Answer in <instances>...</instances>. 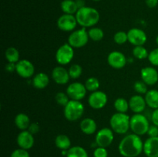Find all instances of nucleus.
Here are the masks:
<instances>
[{
  "mask_svg": "<svg viewBox=\"0 0 158 157\" xmlns=\"http://www.w3.org/2000/svg\"><path fill=\"white\" fill-rule=\"evenodd\" d=\"M119 152L123 157H137L143 152V143L140 135L129 134L123 137L118 146Z\"/></svg>",
  "mask_w": 158,
  "mask_h": 157,
  "instance_id": "obj_1",
  "label": "nucleus"
},
{
  "mask_svg": "<svg viewBox=\"0 0 158 157\" xmlns=\"http://www.w3.org/2000/svg\"><path fill=\"white\" fill-rule=\"evenodd\" d=\"M77 23L82 28H92L100 21V13L96 9L89 6L79 9L75 14Z\"/></svg>",
  "mask_w": 158,
  "mask_h": 157,
  "instance_id": "obj_2",
  "label": "nucleus"
},
{
  "mask_svg": "<svg viewBox=\"0 0 158 157\" xmlns=\"http://www.w3.org/2000/svg\"><path fill=\"white\" fill-rule=\"evenodd\" d=\"M130 120H131V118L126 113L116 112L111 116L110 125L114 132L119 135H123V134H126L131 129Z\"/></svg>",
  "mask_w": 158,
  "mask_h": 157,
  "instance_id": "obj_3",
  "label": "nucleus"
},
{
  "mask_svg": "<svg viewBox=\"0 0 158 157\" xmlns=\"http://www.w3.org/2000/svg\"><path fill=\"white\" fill-rule=\"evenodd\" d=\"M148 118L141 113H135L131 117L130 128L133 133L137 135H143L148 133L150 128Z\"/></svg>",
  "mask_w": 158,
  "mask_h": 157,
  "instance_id": "obj_4",
  "label": "nucleus"
},
{
  "mask_svg": "<svg viewBox=\"0 0 158 157\" xmlns=\"http://www.w3.org/2000/svg\"><path fill=\"white\" fill-rule=\"evenodd\" d=\"M84 106L80 101L69 100L63 109L64 116L68 121L74 122L80 119L84 113Z\"/></svg>",
  "mask_w": 158,
  "mask_h": 157,
  "instance_id": "obj_5",
  "label": "nucleus"
},
{
  "mask_svg": "<svg viewBox=\"0 0 158 157\" xmlns=\"http://www.w3.org/2000/svg\"><path fill=\"white\" fill-rule=\"evenodd\" d=\"M89 35L86 28H81L73 31L68 37V43L73 49L82 48L87 44L89 41Z\"/></svg>",
  "mask_w": 158,
  "mask_h": 157,
  "instance_id": "obj_6",
  "label": "nucleus"
},
{
  "mask_svg": "<svg viewBox=\"0 0 158 157\" xmlns=\"http://www.w3.org/2000/svg\"><path fill=\"white\" fill-rule=\"evenodd\" d=\"M74 57V49L69 44L65 43L59 47L56 52V60L60 66L68 65Z\"/></svg>",
  "mask_w": 158,
  "mask_h": 157,
  "instance_id": "obj_7",
  "label": "nucleus"
},
{
  "mask_svg": "<svg viewBox=\"0 0 158 157\" xmlns=\"http://www.w3.org/2000/svg\"><path fill=\"white\" fill-rule=\"evenodd\" d=\"M114 139V131L110 128H102L97 132L95 137V143L97 146L107 148L110 146Z\"/></svg>",
  "mask_w": 158,
  "mask_h": 157,
  "instance_id": "obj_8",
  "label": "nucleus"
},
{
  "mask_svg": "<svg viewBox=\"0 0 158 157\" xmlns=\"http://www.w3.org/2000/svg\"><path fill=\"white\" fill-rule=\"evenodd\" d=\"M86 89L84 84L79 82H74L68 86L66 89V93L69 99L72 100L81 101L86 95Z\"/></svg>",
  "mask_w": 158,
  "mask_h": 157,
  "instance_id": "obj_9",
  "label": "nucleus"
},
{
  "mask_svg": "<svg viewBox=\"0 0 158 157\" xmlns=\"http://www.w3.org/2000/svg\"><path fill=\"white\" fill-rule=\"evenodd\" d=\"M77 24V18L74 15L63 14L57 20V27L63 32H73Z\"/></svg>",
  "mask_w": 158,
  "mask_h": 157,
  "instance_id": "obj_10",
  "label": "nucleus"
},
{
  "mask_svg": "<svg viewBox=\"0 0 158 157\" xmlns=\"http://www.w3.org/2000/svg\"><path fill=\"white\" fill-rule=\"evenodd\" d=\"M108 101L107 95L103 91H95L91 92L88 98L89 106L94 109H103Z\"/></svg>",
  "mask_w": 158,
  "mask_h": 157,
  "instance_id": "obj_11",
  "label": "nucleus"
},
{
  "mask_svg": "<svg viewBox=\"0 0 158 157\" xmlns=\"http://www.w3.org/2000/svg\"><path fill=\"white\" fill-rule=\"evenodd\" d=\"M15 72L22 78H29L34 75L35 67L29 60L22 59L15 64Z\"/></svg>",
  "mask_w": 158,
  "mask_h": 157,
  "instance_id": "obj_12",
  "label": "nucleus"
},
{
  "mask_svg": "<svg viewBox=\"0 0 158 157\" xmlns=\"http://www.w3.org/2000/svg\"><path fill=\"white\" fill-rule=\"evenodd\" d=\"M128 42L134 46H143L148 40L145 32L139 28H132L127 32Z\"/></svg>",
  "mask_w": 158,
  "mask_h": 157,
  "instance_id": "obj_13",
  "label": "nucleus"
},
{
  "mask_svg": "<svg viewBox=\"0 0 158 157\" xmlns=\"http://www.w3.org/2000/svg\"><path fill=\"white\" fill-rule=\"evenodd\" d=\"M107 62L110 67L115 69H120L126 66L127 58L121 52L113 51L108 55Z\"/></svg>",
  "mask_w": 158,
  "mask_h": 157,
  "instance_id": "obj_14",
  "label": "nucleus"
},
{
  "mask_svg": "<svg viewBox=\"0 0 158 157\" xmlns=\"http://www.w3.org/2000/svg\"><path fill=\"white\" fill-rule=\"evenodd\" d=\"M142 81L148 86H154L158 83V72L152 66H147L140 71Z\"/></svg>",
  "mask_w": 158,
  "mask_h": 157,
  "instance_id": "obj_15",
  "label": "nucleus"
},
{
  "mask_svg": "<svg viewBox=\"0 0 158 157\" xmlns=\"http://www.w3.org/2000/svg\"><path fill=\"white\" fill-rule=\"evenodd\" d=\"M34 136L28 130L22 131L19 133L16 138V143L19 148L23 149H30L34 145Z\"/></svg>",
  "mask_w": 158,
  "mask_h": 157,
  "instance_id": "obj_16",
  "label": "nucleus"
},
{
  "mask_svg": "<svg viewBox=\"0 0 158 157\" xmlns=\"http://www.w3.org/2000/svg\"><path fill=\"white\" fill-rule=\"evenodd\" d=\"M52 78L56 84L66 85L69 83V72L63 66H56L52 69Z\"/></svg>",
  "mask_w": 158,
  "mask_h": 157,
  "instance_id": "obj_17",
  "label": "nucleus"
},
{
  "mask_svg": "<svg viewBox=\"0 0 158 157\" xmlns=\"http://www.w3.org/2000/svg\"><path fill=\"white\" fill-rule=\"evenodd\" d=\"M143 152L148 157H158V136L147 139L143 143Z\"/></svg>",
  "mask_w": 158,
  "mask_h": 157,
  "instance_id": "obj_18",
  "label": "nucleus"
},
{
  "mask_svg": "<svg viewBox=\"0 0 158 157\" xmlns=\"http://www.w3.org/2000/svg\"><path fill=\"white\" fill-rule=\"evenodd\" d=\"M129 106L130 109L134 113H141L146 109V100L141 95H134L130 99Z\"/></svg>",
  "mask_w": 158,
  "mask_h": 157,
  "instance_id": "obj_19",
  "label": "nucleus"
},
{
  "mask_svg": "<svg viewBox=\"0 0 158 157\" xmlns=\"http://www.w3.org/2000/svg\"><path fill=\"white\" fill-rule=\"evenodd\" d=\"M80 130L86 135H92L97 131V125L94 119L91 118H85L80 122Z\"/></svg>",
  "mask_w": 158,
  "mask_h": 157,
  "instance_id": "obj_20",
  "label": "nucleus"
},
{
  "mask_svg": "<svg viewBox=\"0 0 158 157\" xmlns=\"http://www.w3.org/2000/svg\"><path fill=\"white\" fill-rule=\"evenodd\" d=\"M32 86L38 89H43L47 87L49 83V78L45 72H39L32 78Z\"/></svg>",
  "mask_w": 158,
  "mask_h": 157,
  "instance_id": "obj_21",
  "label": "nucleus"
},
{
  "mask_svg": "<svg viewBox=\"0 0 158 157\" xmlns=\"http://www.w3.org/2000/svg\"><path fill=\"white\" fill-rule=\"evenodd\" d=\"M30 119L26 114L19 113L15 117V125L21 131L27 130L30 126Z\"/></svg>",
  "mask_w": 158,
  "mask_h": 157,
  "instance_id": "obj_22",
  "label": "nucleus"
},
{
  "mask_svg": "<svg viewBox=\"0 0 158 157\" xmlns=\"http://www.w3.org/2000/svg\"><path fill=\"white\" fill-rule=\"evenodd\" d=\"M147 106L153 109H158V90L151 89L145 94Z\"/></svg>",
  "mask_w": 158,
  "mask_h": 157,
  "instance_id": "obj_23",
  "label": "nucleus"
},
{
  "mask_svg": "<svg viewBox=\"0 0 158 157\" xmlns=\"http://www.w3.org/2000/svg\"><path fill=\"white\" fill-rule=\"evenodd\" d=\"M55 144L58 149L62 151H67L71 148V140L65 134H60L55 139Z\"/></svg>",
  "mask_w": 158,
  "mask_h": 157,
  "instance_id": "obj_24",
  "label": "nucleus"
},
{
  "mask_svg": "<svg viewBox=\"0 0 158 157\" xmlns=\"http://www.w3.org/2000/svg\"><path fill=\"white\" fill-rule=\"evenodd\" d=\"M60 7L64 14L69 15H74L79 9L75 0H63L60 4Z\"/></svg>",
  "mask_w": 158,
  "mask_h": 157,
  "instance_id": "obj_25",
  "label": "nucleus"
},
{
  "mask_svg": "<svg viewBox=\"0 0 158 157\" xmlns=\"http://www.w3.org/2000/svg\"><path fill=\"white\" fill-rule=\"evenodd\" d=\"M5 56L9 62L16 64L19 61V52L15 47L8 48L5 52Z\"/></svg>",
  "mask_w": 158,
  "mask_h": 157,
  "instance_id": "obj_26",
  "label": "nucleus"
},
{
  "mask_svg": "<svg viewBox=\"0 0 158 157\" xmlns=\"http://www.w3.org/2000/svg\"><path fill=\"white\" fill-rule=\"evenodd\" d=\"M66 157H89V155L84 148L80 146H75L67 150Z\"/></svg>",
  "mask_w": 158,
  "mask_h": 157,
  "instance_id": "obj_27",
  "label": "nucleus"
},
{
  "mask_svg": "<svg viewBox=\"0 0 158 157\" xmlns=\"http://www.w3.org/2000/svg\"><path fill=\"white\" fill-rule=\"evenodd\" d=\"M114 106L117 112H121V113H126L128 109H130L129 102L127 101L123 98L117 99L114 101Z\"/></svg>",
  "mask_w": 158,
  "mask_h": 157,
  "instance_id": "obj_28",
  "label": "nucleus"
},
{
  "mask_svg": "<svg viewBox=\"0 0 158 157\" xmlns=\"http://www.w3.org/2000/svg\"><path fill=\"white\" fill-rule=\"evenodd\" d=\"M89 38L94 42H99L103 39L104 36V32L103 29L98 27H92L88 31Z\"/></svg>",
  "mask_w": 158,
  "mask_h": 157,
  "instance_id": "obj_29",
  "label": "nucleus"
},
{
  "mask_svg": "<svg viewBox=\"0 0 158 157\" xmlns=\"http://www.w3.org/2000/svg\"><path fill=\"white\" fill-rule=\"evenodd\" d=\"M85 86H86V90L89 92H95L97 91L100 88V81L96 77H89L85 82Z\"/></svg>",
  "mask_w": 158,
  "mask_h": 157,
  "instance_id": "obj_30",
  "label": "nucleus"
},
{
  "mask_svg": "<svg viewBox=\"0 0 158 157\" xmlns=\"http://www.w3.org/2000/svg\"><path fill=\"white\" fill-rule=\"evenodd\" d=\"M133 55L137 59H145V58H148V55H149V52L147 50V49L145 47H143V46H135L133 49Z\"/></svg>",
  "mask_w": 158,
  "mask_h": 157,
  "instance_id": "obj_31",
  "label": "nucleus"
},
{
  "mask_svg": "<svg viewBox=\"0 0 158 157\" xmlns=\"http://www.w3.org/2000/svg\"><path fill=\"white\" fill-rule=\"evenodd\" d=\"M68 72H69V75L70 78L77 79V78H80L81 76L82 73H83V69H82V66L80 65L73 64L69 68Z\"/></svg>",
  "mask_w": 158,
  "mask_h": 157,
  "instance_id": "obj_32",
  "label": "nucleus"
},
{
  "mask_svg": "<svg viewBox=\"0 0 158 157\" xmlns=\"http://www.w3.org/2000/svg\"><path fill=\"white\" fill-rule=\"evenodd\" d=\"M55 99L57 104L60 105V106H65L67 105V103L69 102V97L67 95V93H64V92H57L55 95Z\"/></svg>",
  "mask_w": 158,
  "mask_h": 157,
  "instance_id": "obj_33",
  "label": "nucleus"
},
{
  "mask_svg": "<svg viewBox=\"0 0 158 157\" xmlns=\"http://www.w3.org/2000/svg\"><path fill=\"white\" fill-rule=\"evenodd\" d=\"M114 40L118 45L125 44L128 41L127 32H123V31H119L116 32L114 35Z\"/></svg>",
  "mask_w": 158,
  "mask_h": 157,
  "instance_id": "obj_34",
  "label": "nucleus"
},
{
  "mask_svg": "<svg viewBox=\"0 0 158 157\" xmlns=\"http://www.w3.org/2000/svg\"><path fill=\"white\" fill-rule=\"evenodd\" d=\"M134 89L137 93L139 95H143L148 92V85L143 81H137L134 83Z\"/></svg>",
  "mask_w": 158,
  "mask_h": 157,
  "instance_id": "obj_35",
  "label": "nucleus"
},
{
  "mask_svg": "<svg viewBox=\"0 0 158 157\" xmlns=\"http://www.w3.org/2000/svg\"><path fill=\"white\" fill-rule=\"evenodd\" d=\"M148 60L152 66H158V48L153 49L149 52Z\"/></svg>",
  "mask_w": 158,
  "mask_h": 157,
  "instance_id": "obj_36",
  "label": "nucleus"
},
{
  "mask_svg": "<svg viewBox=\"0 0 158 157\" xmlns=\"http://www.w3.org/2000/svg\"><path fill=\"white\" fill-rule=\"evenodd\" d=\"M10 157H30V155L28 150L19 148V149H15L11 153Z\"/></svg>",
  "mask_w": 158,
  "mask_h": 157,
  "instance_id": "obj_37",
  "label": "nucleus"
},
{
  "mask_svg": "<svg viewBox=\"0 0 158 157\" xmlns=\"http://www.w3.org/2000/svg\"><path fill=\"white\" fill-rule=\"evenodd\" d=\"M94 157H108V152L106 148L97 146L94 152Z\"/></svg>",
  "mask_w": 158,
  "mask_h": 157,
  "instance_id": "obj_38",
  "label": "nucleus"
},
{
  "mask_svg": "<svg viewBox=\"0 0 158 157\" xmlns=\"http://www.w3.org/2000/svg\"><path fill=\"white\" fill-rule=\"evenodd\" d=\"M40 125L36 123H31L30 126H29V129H27L29 132H30L32 135H35V134L38 133L40 132Z\"/></svg>",
  "mask_w": 158,
  "mask_h": 157,
  "instance_id": "obj_39",
  "label": "nucleus"
},
{
  "mask_svg": "<svg viewBox=\"0 0 158 157\" xmlns=\"http://www.w3.org/2000/svg\"><path fill=\"white\" fill-rule=\"evenodd\" d=\"M149 137H157L158 136V126L153 125V126H150L148 132Z\"/></svg>",
  "mask_w": 158,
  "mask_h": 157,
  "instance_id": "obj_40",
  "label": "nucleus"
},
{
  "mask_svg": "<svg viewBox=\"0 0 158 157\" xmlns=\"http://www.w3.org/2000/svg\"><path fill=\"white\" fill-rule=\"evenodd\" d=\"M151 119L152 121L153 124L158 126V109H154V111L151 113Z\"/></svg>",
  "mask_w": 158,
  "mask_h": 157,
  "instance_id": "obj_41",
  "label": "nucleus"
},
{
  "mask_svg": "<svg viewBox=\"0 0 158 157\" xmlns=\"http://www.w3.org/2000/svg\"><path fill=\"white\" fill-rule=\"evenodd\" d=\"M146 5L149 8H155L158 5V0H145Z\"/></svg>",
  "mask_w": 158,
  "mask_h": 157,
  "instance_id": "obj_42",
  "label": "nucleus"
},
{
  "mask_svg": "<svg viewBox=\"0 0 158 157\" xmlns=\"http://www.w3.org/2000/svg\"><path fill=\"white\" fill-rule=\"evenodd\" d=\"M6 69L9 72H12V71H15V63L9 62L8 65L6 66Z\"/></svg>",
  "mask_w": 158,
  "mask_h": 157,
  "instance_id": "obj_43",
  "label": "nucleus"
},
{
  "mask_svg": "<svg viewBox=\"0 0 158 157\" xmlns=\"http://www.w3.org/2000/svg\"><path fill=\"white\" fill-rule=\"evenodd\" d=\"M76 3H77L78 9H81V8L84 7L85 6V1L84 0H75Z\"/></svg>",
  "mask_w": 158,
  "mask_h": 157,
  "instance_id": "obj_44",
  "label": "nucleus"
},
{
  "mask_svg": "<svg viewBox=\"0 0 158 157\" xmlns=\"http://www.w3.org/2000/svg\"><path fill=\"white\" fill-rule=\"evenodd\" d=\"M156 42H157V44L158 45V35L157 36V38H156Z\"/></svg>",
  "mask_w": 158,
  "mask_h": 157,
  "instance_id": "obj_45",
  "label": "nucleus"
},
{
  "mask_svg": "<svg viewBox=\"0 0 158 157\" xmlns=\"http://www.w3.org/2000/svg\"><path fill=\"white\" fill-rule=\"evenodd\" d=\"M93 1H94V2H100V1H101V0H93Z\"/></svg>",
  "mask_w": 158,
  "mask_h": 157,
  "instance_id": "obj_46",
  "label": "nucleus"
}]
</instances>
